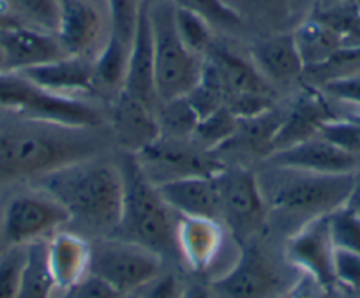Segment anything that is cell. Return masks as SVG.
Wrapping results in <instances>:
<instances>
[{"label": "cell", "mask_w": 360, "mask_h": 298, "mask_svg": "<svg viewBox=\"0 0 360 298\" xmlns=\"http://www.w3.org/2000/svg\"><path fill=\"white\" fill-rule=\"evenodd\" d=\"M0 120V187L32 182L58 168L94 157L101 140L89 127H64L20 117Z\"/></svg>", "instance_id": "cell-1"}, {"label": "cell", "mask_w": 360, "mask_h": 298, "mask_svg": "<svg viewBox=\"0 0 360 298\" xmlns=\"http://www.w3.org/2000/svg\"><path fill=\"white\" fill-rule=\"evenodd\" d=\"M30 186L53 196L71 221L103 235L115 233L124 203L120 166L89 157L46 173Z\"/></svg>", "instance_id": "cell-2"}, {"label": "cell", "mask_w": 360, "mask_h": 298, "mask_svg": "<svg viewBox=\"0 0 360 298\" xmlns=\"http://www.w3.org/2000/svg\"><path fill=\"white\" fill-rule=\"evenodd\" d=\"M355 175H323L270 164V169L256 176L266 209L300 216L306 223L348 205Z\"/></svg>", "instance_id": "cell-3"}, {"label": "cell", "mask_w": 360, "mask_h": 298, "mask_svg": "<svg viewBox=\"0 0 360 298\" xmlns=\"http://www.w3.org/2000/svg\"><path fill=\"white\" fill-rule=\"evenodd\" d=\"M119 166L124 176V203L113 237L136 242L161 256L176 252L175 212L166 205L133 154H126Z\"/></svg>", "instance_id": "cell-4"}, {"label": "cell", "mask_w": 360, "mask_h": 298, "mask_svg": "<svg viewBox=\"0 0 360 298\" xmlns=\"http://www.w3.org/2000/svg\"><path fill=\"white\" fill-rule=\"evenodd\" d=\"M0 113L64 127L94 129L103 122L101 112L83 97L48 92L13 71H0Z\"/></svg>", "instance_id": "cell-5"}, {"label": "cell", "mask_w": 360, "mask_h": 298, "mask_svg": "<svg viewBox=\"0 0 360 298\" xmlns=\"http://www.w3.org/2000/svg\"><path fill=\"white\" fill-rule=\"evenodd\" d=\"M154 37V72L159 105L184 97L198 85L205 57L193 53L175 29L172 0L147 6Z\"/></svg>", "instance_id": "cell-6"}, {"label": "cell", "mask_w": 360, "mask_h": 298, "mask_svg": "<svg viewBox=\"0 0 360 298\" xmlns=\"http://www.w3.org/2000/svg\"><path fill=\"white\" fill-rule=\"evenodd\" d=\"M71 223L68 210L44 190H16L0 207V244L29 245L46 240Z\"/></svg>", "instance_id": "cell-7"}, {"label": "cell", "mask_w": 360, "mask_h": 298, "mask_svg": "<svg viewBox=\"0 0 360 298\" xmlns=\"http://www.w3.org/2000/svg\"><path fill=\"white\" fill-rule=\"evenodd\" d=\"M162 272V256L126 238H98L90 244L89 273L120 294L134 293Z\"/></svg>", "instance_id": "cell-8"}, {"label": "cell", "mask_w": 360, "mask_h": 298, "mask_svg": "<svg viewBox=\"0 0 360 298\" xmlns=\"http://www.w3.org/2000/svg\"><path fill=\"white\" fill-rule=\"evenodd\" d=\"M205 60L216 71L224 90V106L238 119L259 115L274 108L272 86L259 74L251 58H244L226 46L214 41Z\"/></svg>", "instance_id": "cell-9"}, {"label": "cell", "mask_w": 360, "mask_h": 298, "mask_svg": "<svg viewBox=\"0 0 360 298\" xmlns=\"http://www.w3.org/2000/svg\"><path fill=\"white\" fill-rule=\"evenodd\" d=\"M133 155L154 186L188 176H214L226 168L214 157V152L203 150L193 140H176L161 134Z\"/></svg>", "instance_id": "cell-10"}, {"label": "cell", "mask_w": 360, "mask_h": 298, "mask_svg": "<svg viewBox=\"0 0 360 298\" xmlns=\"http://www.w3.org/2000/svg\"><path fill=\"white\" fill-rule=\"evenodd\" d=\"M221 196V221L235 238L255 237L266 221V203L258 176L245 168H224L216 175Z\"/></svg>", "instance_id": "cell-11"}, {"label": "cell", "mask_w": 360, "mask_h": 298, "mask_svg": "<svg viewBox=\"0 0 360 298\" xmlns=\"http://www.w3.org/2000/svg\"><path fill=\"white\" fill-rule=\"evenodd\" d=\"M233 238L223 221L180 216L176 219V254L193 272L209 273L216 266L223 268V273L226 272L223 256L228 252V245L237 242Z\"/></svg>", "instance_id": "cell-12"}, {"label": "cell", "mask_w": 360, "mask_h": 298, "mask_svg": "<svg viewBox=\"0 0 360 298\" xmlns=\"http://www.w3.org/2000/svg\"><path fill=\"white\" fill-rule=\"evenodd\" d=\"M210 287L221 298H274L283 294V277L262 251L245 247Z\"/></svg>", "instance_id": "cell-13"}, {"label": "cell", "mask_w": 360, "mask_h": 298, "mask_svg": "<svg viewBox=\"0 0 360 298\" xmlns=\"http://www.w3.org/2000/svg\"><path fill=\"white\" fill-rule=\"evenodd\" d=\"M286 258L318 286H334V244L328 230V216L314 217L300 224L286 242Z\"/></svg>", "instance_id": "cell-14"}, {"label": "cell", "mask_w": 360, "mask_h": 298, "mask_svg": "<svg viewBox=\"0 0 360 298\" xmlns=\"http://www.w3.org/2000/svg\"><path fill=\"white\" fill-rule=\"evenodd\" d=\"M4 71L20 72L65 57L55 32L30 25H11L0 30Z\"/></svg>", "instance_id": "cell-15"}, {"label": "cell", "mask_w": 360, "mask_h": 298, "mask_svg": "<svg viewBox=\"0 0 360 298\" xmlns=\"http://www.w3.org/2000/svg\"><path fill=\"white\" fill-rule=\"evenodd\" d=\"M269 157L270 164L274 166L323 175H355L360 169L359 155L342 150L320 134L285 150L274 152Z\"/></svg>", "instance_id": "cell-16"}, {"label": "cell", "mask_w": 360, "mask_h": 298, "mask_svg": "<svg viewBox=\"0 0 360 298\" xmlns=\"http://www.w3.org/2000/svg\"><path fill=\"white\" fill-rule=\"evenodd\" d=\"M108 119L113 138L127 154H138L161 134L158 112L124 90L112 97Z\"/></svg>", "instance_id": "cell-17"}, {"label": "cell", "mask_w": 360, "mask_h": 298, "mask_svg": "<svg viewBox=\"0 0 360 298\" xmlns=\"http://www.w3.org/2000/svg\"><path fill=\"white\" fill-rule=\"evenodd\" d=\"M103 18L90 0H58L55 36L68 55L92 58L98 53Z\"/></svg>", "instance_id": "cell-18"}, {"label": "cell", "mask_w": 360, "mask_h": 298, "mask_svg": "<svg viewBox=\"0 0 360 298\" xmlns=\"http://www.w3.org/2000/svg\"><path fill=\"white\" fill-rule=\"evenodd\" d=\"M122 90L158 112L159 97L158 90H155L154 37H152L150 16H148L147 6H143L141 9L136 32L131 41Z\"/></svg>", "instance_id": "cell-19"}, {"label": "cell", "mask_w": 360, "mask_h": 298, "mask_svg": "<svg viewBox=\"0 0 360 298\" xmlns=\"http://www.w3.org/2000/svg\"><path fill=\"white\" fill-rule=\"evenodd\" d=\"M155 187L176 216L221 221V196L216 175L188 176Z\"/></svg>", "instance_id": "cell-20"}, {"label": "cell", "mask_w": 360, "mask_h": 298, "mask_svg": "<svg viewBox=\"0 0 360 298\" xmlns=\"http://www.w3.org/2000/svg\"><path fill=\"white\" fill-rule=\"evenodd\" d=\"M332 113L325 103L323 93L318 92L314 86H306L300 92L295 103H292L288 112H285L283 122L279 126L278 134L272 141V152L285 150L297 143L309 140L320 134L321 126L332 119Z\"/></svg>", "instance_id": "cell-21"}, {"label": "cell", "mask_w": 360, "mask_h": 298, "mask_svg": "<svg viewBox=\"0 0 360 298\" xmlns=\"http://www.w3.org/2000/svg\"><path fill=\"white\" fill-rule=\"evenodd\" d=\"M25 78L39 85L48 92L58 96L82 97L85 93H96L92 58L65 55L58 60L20 71Z\"/></svg>", "instance_id": "cell-22"}, {"label": "cell", "mask_w": 360, "mask_h": 298, "mask_svg": "<svg viewBox=\"0 0 360 298\" xmlns=\"http://www.w3.org/2000/svg\"><path fill=\"white\" fill-rule=\"evenodd\" d=\"M249 58L269 83H290L304 74V64L292 32H276L255 41Z\"/></svg>", "instance_id": "cell-23"}, {"label": "cell", "mask_w": 360, "mask_h": 298, "mask_svg": "<svg viewBox=\"0 0 360 298\" xmlns=\"http://www.w3.org/2000/svg\"><path fill=\"white\" fill-rule=\"evenodd\" d=\"M46 261L55 290H65L89 276L90 242L71 231H57L46 238Z\"/></svg>", "instance_id": "cell-24"}, {"label": "cell", "mask_w": 360, "mask_h": 298, "mask_svg": "<svg viewBox=\"0 0 360 298\" xmlns=\"http://www.w3.org/2000/svg\"><path fill=\"white\" fill-rule=\"evenodd\" d=\"M231 9L240 15L244 20H256L276 32H292L288 27L295 23L299 25V16L302 18V8L306 0H224ZM306 20V18H302Z\"/></svg>", "instance_id": "cell-25"}, {"label": "cell", "mask_w": 360, "mask_h": 298, "mask_svg": "<svg viewBox=\"0 0 360 298\" xmlns=\"http://www.w3.org/2000/svg\"><path fill=\"white\" fill-rule=\"evenodd\" d=\"M127 58H129V44L110 34L98 53L92 57L96 92H106L110 93V97H113L122 90L127 71Z\"/></svg>", "instance_id": "cell-26"}, {"label": "cell", "mask_w": 360, "mask_h": 298, "mask_svg": "<svg viewBox=\"0 0 360 298\" xmlns=\"http://www.w3.org/2000/svg\"><path fill=\"white\" fill-rule=\"evenodd\" d=\"M297 50L302 58L304 71L327 60L332 53L342 48L338 34L316 16L309 15L292 30Z\"/></svg>", "instance_id": "cell-27"}, {"label": "cell", "mask_w": 360, "mask_h": 298, "mask_svg": "<svg viewBox=\"0 0 360 298\" xmlns=\"http://www.w3.org/2000/svg\"><path fill=\"white\" fill-rule=\"evenodd\" d=\"M283 117H285V112H278V110L270 108L266 112L259 113V115L238 119L237 133L226 145L237 143L235 147L244 148L248 152L270 155L272 141H274L276 134H278Z\"/></svg>", "instance_id": "cell-28"}, {"label": "cell", "mask_w": 360, "mask_h": 298, "mask_svg": "<svg viewBox=\"0 0 360 298\" xmlns=\"http://www.w3.org/2000/svg\"><path fill=\"white\" fill-rule=\"evenodd\" d=\"M238 117L226 106L200 119L191 140L207 152L221 150L237 133Z\"/></svg>", "instance_id": "cell-29"}, {"label": "cell", "mask_w": 360, "mask_h": 298, "mask_svg": "<svg viewBox=\"0 0 360 298\" xmlns=\"http://www.w3.org/2000/svg\"><path fill=\"white\" fill-rule=\"evenodd\" d=\"M158 122L161 136L176 138V140H191L200 115L193 108L188 97H179L172 101L161 103L158 108Z\"/></svg>", "instance_id": "cell-30"}, {"label": "cell", "mask_w": 360, "mask_h": 298, "mask_svg": "<svg viewBox=\"0 0 360 298\" xmlns=\"http://www.w3.org/2000/svg\"><path fill=\"white\" fill-rule=\"evenodd\" d=\"M53 293L55 283L48 270L46 240L29 244V261L23 273L18 298H51Z\"/></svg>", "instance_id": "cell-31"}, {"label": "cell", "mask_w": 360, "mask_h": 298, "mask_svg": "<svg viewBox=\"0 0 360 298\" xmlns=\"http://www.w3.org/2000/svg\"><path fill=\"white\" fill-rule=\"evenodd\" d=\"M20 25L55 32L58 20V0H2Z\"/></svg>", "instance_id": "cell-32"}, {"label": "cell", "mask_w": 360, "mask_h": 298, "mask_svg": "<svg viewBox=\"0 0 360 298\" xmlns=\"http://www.w3.org/2000/svg\"><path fill=\"white\" fill-rule=\"evenodd\" d=\"M356 72H360V50L342 46L325 62L306 69L302 76H306L309 82H313L320 89L325 83L346 78V76L356 74Z\"/></svg>", "instance_id": "cell-33"}, {"label": "cell", "mask_w": 360, "mask_h": 298, "mask_svg": "<svg viewBox=\"0 0 360 298\" xmlns=\"http://www.w3.org/2000/svg\"><path fill=\"white\" fill-rule=\"evenodd\" d=\"M172 2L176 8L188 9V11L198 15L200 18L209 22L212 29L233 32L245 25L240 15L231 9L224 0H172Z\"/></svg>", "instance_id": "cell-34"}, {"label": "cell", "mask_w": 360, "mask_h": 298, "mask_svg": "<svg viewBox=\"0 0 360 298\" xmlns=\"http://www.w3.org/2000/svg\"><path fill=\"white\" fill-rule=\"evenodd\" d=\"M175 6V4H173ZM175 29L182 43L193 51V53L205 57L209 48L214 44V29L209 22L200 18L195 13L188 9L176 8L175 6Z\"/></svg>", "instance_id": "cell-35"}, {"label": "cell", "mask_w": 360, "mask_h": 298, "mask_svg": "<svg viewBox=\"0 0 360 298\" xmlns=\"http://www.w3.org/2000/svg\"><path fill=\"white\" fill-rule=\"evenodd\" d=\"M29 261V245L0 249V298H18Z\"/></svg>", "instance_id": "cell-36"}, {"label": "cell", "mask_w": 360, "mask_h": 298, "mask_svg": "<svg viewBox=\"0 0 360 298\" xmlns=\"http://www.w3.org/2000/svg\"><path fill=\"white\" fill-rule=\"evenodd\" d=\"M328 230L334 249L360 254V212L352 207H341L328 216Z\"/></svg>", "instance_id": "cell-37"}, {"label": "cell", "mask_w": 360, "mask_h": 298, "mask_svg": "<svg viewBox=\"0 0 360 298\" xmlns=\"http://www.w3.org/2000/svg\"><path fill=\"white\" fill-rule=\"evenodd\" d=\"M106 8L110 16V34L131 46L143 9V0H106Z\"/></svg>", "instance_id": "cell-38"}, {"label": "cell", "mask_w": 360, "mask_h": 298, "mask_svg": "<svg viewBox=\"0 0 360 298\" xmlns=\"http://www.w3.org/2000/svg\"><path fill=\"white\" fill-rule=\"evenodd\" d=\"M320 136L338 145L342 150L360 157V124L349 115L341 117V119L338 117L328 119L321 126Z\"/></svg>", "instance_id": "cell-39"}, {"label": "cell", "mask_w": 360, "mask_h": 298, "mask_svg": "<svg viewBox=\"0 0 360 298\" xmlns=\"http://www.w3.org/2000/svg\"><path fill=\"white\" fill-rule=\"evenodd\" d=\"M122 294L113 290L110 284L101 280L99 277L89 276L83 277L82 280L75 283L65 290H55L51 298H120Z\"/></svg>", "instance_id": "cell-40"}, {"label": "cell", "mask_w": 360, "mask_h": 298, "mask_svg": "<svg viewBox=\"0 0 360 298\" xmlns=\"http://www.w3.org/2000/svg\"><path fill=\"white\" fill-rule=\"evenodd\" d=\"M334 280L346 290L360 291V254L334 249Z\"/></svg>", "instance_id": "cell-41"}, {"label": "cell", "mask_w": 360, "mask_h": 298, "mask_svg": "<svg viewBox=\"0 0 360 298\" xmlns=\"http://www.w3.org/2000/svg\"><path fill=\"white\" fill-rule=\"evenodd\" d=\"M320 89L323 96L339 101L341 105L352 106L356 113H360V72L325 83Z\"/></svg>", "instance_id": "cell-42"}, {"label": "cell", "mask_w": 360, "mask_h": 298, "mask_svg": "<svg viewBox=\"0 0 360 298\" xmlns=\"http://www.w3.org/2000/svg\"><path fill=\"white\" fill-rule=\"evenodd\" d=\"M184 284L173 273H159L155 279L136 291L140 298H182Z\"/></svg>", "instance_id": "cell-43"}, {"label": "cell", "mask_w": 360, "mask_h": 298, "mask_svg": "<svg viewBox=\"0 0 360 298\" xmlns=\"http://www.w3.org/2000/svg\"><path fill=\"white\" fill-rule=\"evenodd\" d=\"M182 298H212V287L205 284H188L182 291Z\"/></svg>", "instance_id": "cell-44"}, {"label": "cell", "mask_w": 360, "mask_h": 298, "mask_svg": "<svg viewBox=\"0 0 360 298\" xmlns=\"http://www.w3.org/2000/svg\"><path fill=\"white\" fill-rule=\"evenodd\" d=\"M348 207H352V209L359 210L360 212V169L355 175V187H353V193H352V197H349Z\"/></svg>", "instance_id": "cell-45"}, {"label": "cell", "mask_w": 360, "mask_h": 298, "mask_svg": "<svg viewBox=\"0 0 360 298\" xmlns=\"http://www.w3.org/2000/svg\"><path fill=\"white\" fill-rule=\"evenodd\" d=\"M11 25H20V23H16V20L13 18L11 13L8 11V8H6V6L2 4V0H0V30Z\"/></svg>", "instance_id": "cell-46"}, {"label": "cell", "mask_w": 360, "mask_h": 298, "mask_svg": "<svg viewBox=\"0 0 360 298\" xmlns=\"http://www.w3.org/2000/svg\"><path fill=\"white\" fill-rule=\"evenodd\" d=\"M274 298H314V293L309 287H307V290L306 287H300V290H292L290 293H283Z\"/></svg>", "instance_id": "cell-47"}, {"label": "cell", "mask_w": 360, "mask_h": 298, "mask_svg": "<svg viewBox=\"0 0 360 298\" xmlns=\"http://www.w3.org/2000/svg\"><path fill=\"white\" fill-rule=\"evenodd\" d=\"M342 2H346V0H314L313 11H320V9L332 8V6L342 4Z\"/></svg>", "instance_id": "cell-48"}, {"label": "cell", "mask_w": 360, "mask_h": 298, "mask_svg": "<svg viewBox=\"0 0 360 298\" xmlns=\"http://www.w3.org/2000/svg\"><path fill=\"white\" fill-rule=\"evenodd\" d=\"M161 2H168V0H143V6H155Z\"/></svg>", "instance_id": "cell-49"}, {"label": "cell", "mask_w": 360, "mask_h": 298, "mask_svg": "<svg viewBox=\"0 0 360 298\" xmlns=\"http://www.w3.org/2000/svg\"><path fill=\"white\" fill-rule=\"evenodd\" d=\"M120 298H140V297H138V293H136V291H134V293H126V294H122V297H120Z\"/></svg>", "instance_id": "cell-50"}, {"label": "cell", "mask_w": 360, "mask_h": 298, "mask_svg": "<svg viewBox=\"0 0 360 298\" xmlns=\"http://www.w3.org/2000/svg\"><path fill=\"white\" fill-rule=\"evenodd\" d=\"M0 71H4V58H2V50H0Z\"/></svg>", "instance_id": "cell-51"}, {"label": "cell", "mask_w": 360, "mask_h": 298, "mask_svg": "<svg viewBox=\"0 0 360 298\" xmlns=\"http://www.w3.org/2000/svg\"><path fill=\"white\" fill-rule=\"evenodd\" d=\"M353 2H355V6L359 8V11H360V0H353Z\"/></svg>", "instance_id": "cell-52"}]
</instances>
